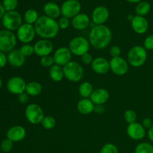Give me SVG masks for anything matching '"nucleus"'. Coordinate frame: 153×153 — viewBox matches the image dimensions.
Returning <instances> with one entry per match:
<instances>
[{"label":"nucleus","instance_id":"f257e3e1","mask_svg":"<svg viewBox=\"0 0 153 153\" xmlns=\"http://www.w3.org/2000/svg\"><path fill=\"white\" fill-rule=\"evenodd\" d=\"M112 32L105 25H94L89 33L88 40L91 46L97 49H104L112 40Z\"/></svg>","mask_w":153,"mask_h":153},{"label":"nucleus","instance_id":"f03ea898","mask_svg":"<svg viewBox=\"0 0 153 153\" xmlns=\"http://www.w3.org/2000/svg\"><path fill=\"white\" fill-rule=\"evenodd\" d=\"M34 26L35 28L36 34L42 39L47 40H51L56 37L60 30L58 21L46 15L40 16Z\"/></svg>","mask_w":153,"mask_h":153},{"label":"nucleus","instance_id":"7ed1b4c3","mask_svg":"<svg viewBox=\"0 0 153 153\" xmlns=\"http://www.w3.org/2000/svg\"><path fill=\"white\" fill-rule=\"evenodd\" d=\"M147 59V50L142 46H134L128 50L127 54V61L131 67H142Z\"/></svg>","mask_w":153,"mask_h":153},{"label":"nucleus","instance_id":"20e7f679","mask_svg":"<svg viewBox=\"0 0 153 153\" xmlns=\"http://www.w3.org/2000/svg\"><path fill=\"white\" fill-rule=\"evenodd\" d=\"M64 77L71 82H79L84 76V68L77 61H71L63 67Z\"/></svg>","mask_w":153,"mask_h":153},{"label":"nucleus","instance_id":"39448f33","mask_svg":"<svg viewBox=\"0 0 153 153\" xmlns=\"http://www.w3.org/2000/svg\"><path fill=\"white\" fill-rule=\"evenodd\" d=\"M90 46H91V44H90L89 40L81 36L73 37L68 45V48L71 53L76 56L80 57L89 52Z\"/></svg>","mask_w":153,"mask_h":153},{"label":"nucleus","instance_id":"423d86ee","mask_svg":"<svg viewBox=\"0 0 153 153\" xmlns=\"http://www.w3.org/2000/svg\"><path fill=\"white\" fill-rule=\"evenodd\" d=\"M1 22L6 30L16 31L22 24V16L16 10L7 11L1 19Z\"/></svg>","mask_w":153,"mask_h":153},{"label":"nucleus","instance_id":"0eeeda50","mask_svg":"<svg viewBox=\"0 0 153 153\" xmlns=\"http://www.w3.org/2000/svg\"><path fill=\"white\" fill-rule=\"evenodd\" d=\"M16 35L13 31L8 30H1L0 31V51L8 53L14 49L16 45Z\"/></svg>","mask_w":153,"mask_h":153},{"label":"nucleus","instance_id":"6e6552de","mask_svg":"<svg viewBox=\"0 0 153 153\" xmlns=\"http://www.w3.org/2000/svg\"><path fill=\"white\" fill-rule=\"evenodd\" d=\"M25 116L28 122L37 125L41 123L45 114L43 108L36 103L28 105L25 109Z\"/></svg>","mask_w":153,"mask_h":153},{"label":"nucleus","instance_id":"1a4fd4ad","mask_svg":"<svg viewBox=\"0 0 153 153\" xmlns=\"http://www.w3.org/2000/svg\"><path fill=\"white\" fill-rule=\"evenodd\" d=\"M16 38L21 43H30L35 38L36 31L34 25H30L28 23H22L21 26L16 30Z\"/></svg>","mask_w":153,"mask_h":153},{"label":"nucleus","instance_id":"9d476101","mask_svg":"<svg viewBox=\"0 0 153 153\" xmlns=\"http://www.w3.org/2000/svg\"><path fill=\"white\" fill-rule=\"evenodd\" d=\"M82 5L78 0H66L61 6V15L63 16L72 19L80 13Z\"/></svg>","mask_w":153,"mask_h":153},{"label":"nucleus","instance_id":"9b49d317","mask_svg":"<svg viewBox=\"0 0 153 153\" xmlns=\"http://www.w3.org/2000/svg\"><path fill=\"white\" fill-rule=\"evenodd\" d=\"M110 62V70L117 76H124L129 69L128 61L122 57L112 58Z\"/></svg>","mask_w":153,"mask_h":153},{"label":"nucleus","instance_id":"f8f14e48","mask_svg":"<svg viewBox=\"0 0 153 153\" xmlns=\"http://www.w3.org/2000/svg\"><path fill=\"white\" fill-rule=\"evenodd\" d=\"M34 54L42 58L47 55H51L53 52L54 44L50 40L40 39L34 43Z\"/></svg>","mask_w":153,"mask_h":153},{"label":"nucleus","instance_id":"ddd939ff","mask_svg":"<svg viewBox=\"0 0 153 153\" xmlns=\"http://www.w3.org/2000/svg\"><path fill=\"white\" fill-rule=\"evenodd\" d=\"M26 84L25 81L20 76H13L7 81V89L10 94L19 95L25 91Z\"/></svg>","mask_w":153,"mask_h":153},{"label":"nucleus","instance_id":"4468645a","mask_svg":"<svg viewBox=\"0 0 153 153\" xmlns=\"http://www.w3.org/2000/svg\"><path fill=\"white\" fill-rule=\"evenodd\" d=\"M110 13L107 7L104 5H99L94 9L92 12V22L94 25H105L108 19Z\"/></svg>","mask_w":153,"mask_h":153},{"label":"nucleus","instance_id":"2eb2a0df","mask_svg":"<svg viewBox=\"0 0 153 153\" xmlns=\"http://www.w3.org/2000/svg\"><path fill=\"white\" fill-rule=\"evenodd\" d=\"M72 55L73 54L71 53L68 47L61 46V47L58 48L55 50L53 55L55 64L64 67L71 61Z\"/></svg>","mask_w":153,"mask_h":153},{"label":"nucleus","instance_id":"dca6fc26","mask_svg":"<svg viewBox=\"0 0 153 153\" xmlns=\"http://www.w3.org/2000/svg\"><path fill=\"white\" fill-rule=\"evenodd\" d=\"M127 135L134 140H140L146 135V128L141 123H134L128 124L126 128Z\"/></svg>","mask_w":153,"mask_h":153},{"label":"nucleus","instance_id":"f3484780","mask_svg":"<svg viewBox=\"0 0 153 153\" xmlns=\"http://www.w3.org/2000/svg\"><path fill=\"white\" fill-rule=\"evenodd\" d=\"M91 68L94 73L100 75H104L110 70V62L103 57L94 58L91 64Z\"/></svg>","mask_w":153,"mask_h":153},{"label":"nucleus","instance_id":"a211bd4d","mask_svg":"<svg viewBox=\"0 0 153 153\" xmlns=\"http://www.w3.org/2000/svg\"><path fill=\"white\" fill-rule=\"evenodd\" d=\"M26 136V130L22 126H13L6 132V137L12 142H19Z\"/></svg>","mask_w":153,"mask_h":153},{"label":"nucleus","instance_id":"6ab92c4d","mask_svg":"<svg viewBox=\"0 0 153 153\" xmlns=\"http://www.w3.org/2000/svg\"><path fill=\"white\" fill-rule=\"evenodd\" d=\"M132 29L138 34H143L149 28V22L144 16L135 15L131 22Z\"/></svg>","mask_w":153,"mask_h":153},{"label":"nucleus","instance_id":"aec40b11","mask_svg":"<svg viewBox=\"0 0 153 153\" xmlns=\"http://www.w3.org/2000/svg\"><path fill=\"white\" fill-rule=\"evenodd\" d=\"M91 24V19L88 14L85 13H80L71 19V25L76 30H85L89 27Z\"/></svg>","mask_w":153,"mask_h":153},{"label":"nucleus","instance_id":"412c9836","mask_svg":"<svg viewBox=\"0 0 153 153\" xmlns=\"http://www.w3.org/2000/svg\"><path fill=\"white\" fill-rule=\"evenodd\" d=\"M108 91L105 88H97L91 94L90 100L93 102L94 105H103L105 104L109 100Z\"/></svg>","mask_w":153,"mask_h":153},{"label":"nucleus","instance_id":"4be33fe9","mask_svg":"<svg viewBox=\"0 0 153 153\" xmlns=\"http://www.w3.org/2000/svg\"><path fill=\"white\" fill-rule=\"evenodd\" d=\"M7 63L14 67H20L25 62V57L21 53L19 49H14L7 54Z\"/></svg>","mask_w":153,"mask_h":153},{"label":"nucleus","instance_id":"5701e85b","mask_svg":"<svg viewBox=\"0 0 153 153\" xmlns=\"http://www.w3.org/2000/svg\"><path fill=\"white\" fill-rule=\"evenodd\" d=\"M43 11L46 16L56 19L61 15V7L54 1L46 2L43 6Z\"/></svg>","mask_w":153,"mask_h":153},{"label":"nucleus","instance_id":"b1692460","mask_svg":"<svg viewBox=\"0 0 153 153\" xmlns=\"http://www.w3.org/2000/svg\"><path fill=\"white\" fill-rule=\"evenodd\" d=\"M95 105L90 98H82L77 104V110L81 114L88 115L94 111Z\"/></svg>","mask_w":153,"mask_h":153},{"label":"nucleus","instance_id":"393cba45","mask_svg":"<svg viewBox=\"0 0 153 153\" xmlns=\"http://www.w3.org/2000/svg\"><path fill=\"white\" fill-rule=\"evenodd\" d=\"M49 77L53 82H60L64 79V73L63 70V67H61L57 64H54L52 67L49 68Z\"/></svg>","mask_w":153,"mask_h":153},{"label":"nucleus","instance_id":"a878e982","mask_svg":"<svg viewBox=\"0 0 153 153\" xmlns=\"http://www.w3.org/2000/svg\"><path fill=\"white\" fill-rule=\"evenodd\" d=\"M42 91H43V86L40 82L32 81V82H30L26 84L25 92L30 97H37L41 94Z\"/></svg>","mask_w":153,"mask_h":153},{"label":"nucleus","instance_id":"bb28decb","mask_svg":"<svg viewBox=\"0 0 153 153\" xmlns=\"http://www.w3.org/2000/svg\"><path fill=\"white\" fill-rule=\"evenodd\" d=\"M94 91V86L89 82H82L79 87V93L82 98H90Z\"/></svg>","mask_w":153,"mask_h":153},{"label":"nucleus","instance_id":"cd10ccee","mask_svg":"<svg viewBox=\"0 0 153 153\" xmlns=\"http://www.w3.org/2000/svg\"><path fill=\"white\" fill-rule=\"evenodd\" d=\"M39 17L40 16H39L38 12L33 8H30L25 10L23 15V19L25 21V23L30 24V25H34Z\"/></svg>","mask_w":153,"mask_h":153},{"label":"nucleus","instance_id":"c85d7f7f","mask_svg":"<svg viewBox=\"0 0 153 153\" xmlns=\"http://www.w3.org/2000/svg\"><path fill=\"white\" fill-rule=\"evenodd\" d=\"M151 10V4L150 3L146 1H141L137 3V6L134 9L136 15L137 16H144L149 13Z\"/></svg>","mask_w":153,"mask_h":153},{"label":"nucleus","instance_id":"c756f323","mask_svg":"<svg viewBox=\"0 0 153 153\" xmlns=\"http://www.w3.org/2000/svg\"><path fill=\"white\" fill-rule=\"evenodd\" d=\"M134 153H153V145L147 142H143L137 145Z\"/></svg>","mask_w":153,"mask_h":153},{"label":"nucleus","instance_id":"7c9ffc66","mask_svg":"<svg viewBox=\"0 0 153 153\" xmlns=\"http://www.w3.org/2000/svg\"><path fill=\"white\" fill-rule=\"evenodd\" d=\"M41 125L45 129H52L56 126V120L52 116H45L42 120Z\"/></svg>","mask_w":153,"mask_h":153},{"label":"nucleus","instance_id":"2f4dec72","mask_svg":"<svg viewBox=\"0 0 153 153\" xmlns=\"http://www.w3.org/2000/svg\"><path fill=\"white\" fill-rule=\"evenodd\" d=\"M137 114L132 109H128L124 113V119L128 124L134 123L137 120Z\"/></svg>","mask_w":153,"mask_h":153},{"label":"nucleus","instance_id":"473e14b6","mask_svg":"<svg viewBox=\"0 0 153 153\" xmlns=\"http://www.w3.org/2000/svg\"><path fill=\"white\" fill-rule=\"evenodd\" d=\"M19 51L25 58L31 56L33 54H34V46H32L30 43H25V44L22 45L20 49H19Z\"/></svg>","mask_w":153,"mask_h":153},{"label":"nucleus","instance_id":"72a5a7b5","mask_svg":"<svg viewBox=\"0 0 153 153\" xmlns=\"http://www.w3.org/2000/svg\"><path fill=\"white\" fill-rule=\"evenodd\" d=\"M2 5L6 12L15 10L18 5V0H3Z\"/></svg>","mask_w":153,"mask_h":153},{"label":"nucleus","instance_id":"f704fd0d","mask_svg":"<svg viewBox=\"0 0 153 153\" xmlns=\"http://www.w3.org/2000/svg\"><path fill=\"white\" fill-rule=\"evenodd\" d=\"M100 153H119V149L116 145L108 143L101 148Z\"/></svg>","mask_w":153,"mask_h":153},{"label":"nucleus","instance_id":"c9c22d12","mask_svg":"<svg viewBox=\"0 0 153 153\" xmlns=\"http://www.w3.org/2000/svg\"><path fill=\"white\" fill-rule=\"evenodd\" d=\"M13 146V142L10 140L9 139L6 138L3 140L0 143V149L3 152L7 153L12 150Z\"/></svg>","mask_w":153,"mask_h":153},{"label":"nucleus","instance_id":"e433bc0d","mask_svg":"<svg viewBox=\"0 0 153 153\" xmlns=\"http://www.w3.org/2000/svg\"><path fill=\"white\" fill-rule=\"evenodd\" d=\"M40 64L42 67H46V68H50L51 67L55 64L53 56L52 55H47V56L42 57L40 59Z\"/></svg>","mask_w":153,"mask_h":153},{"label":"nucleus","instance_id":"4c0bfd02","mask_svg":"<svg viewBox=\"0 0 153 153\" xmlns=\"http://www.w3.org/2000/svg\"><path fill=\"white\" fill-rule=\"evenodd\" d=\"M58 26H59L60 29L65 30L70 27L71 25V20L69 18L65 17V16H61L58 20Z\"/></svg>","mask_w":153,"mask_h":153},{"label":"nucleus","instance_id":"58836bf2","mask_svg":"<svg viewBox=\"0 0 153 153\" xmlns=\"http://www.w3.org/2000/svg\"><path fill=\"white\" fill-rule=\"evenodd\" d=\"M143 47L146 50H153V34L147 36L143 41Z\"/></svg>","mask_w":153,"mask_h":153},{"label":"nucleus","instance_id":"ea45409f","mask_svg":"<svg viewBox=\"0 0 153 153\" xmlns=\"http://www.w3.org/2000/svg\"><path fill=\"white\" fill-rule=\"evenodd\" d=\"M109 53H110L111 56L112 58H117V57H120L121 55V49L119 46L117 45H114V46H111L109 50Z\"/></svg>","mask_w":153,"mask_h":153},{"label":"nucleus","instance_id":"a19ab883","mask_svg":"<svg viewBox=\"0 0 153 153\" xmlns=\"http://www.w3.org/2000/svg\"><path fill=\"white\" fill-rule=\"evenodd\" d=\"M81 59H82V62L84 64H85V65H89V64L91 65L94 58L91 53L88 52V53L82 55V56L81 57Z\"/></svg>","mask_w":153,"mask_h":153},{"label":"nucleus","instance_id":"79ce46f5","mask_svg":"<svg viewBox=\"0 0 153 153\" xmlns=\"http://www.w3.org/2000/svg\"><path fill=\"white\" fill-rule=\"evenodd\" d=\"M29 97L30 96L25 91L18 95V100L21 104H26L29 100Z\"/></svg>","mask_w":153,"mask_h":153},{"label":"nucleus","instance_id":"37998d69","mask_svg":"<svg viewBox=\"0 0 153 153\" xmlns=\"http://www.w3.org/2000/svg\"><path fill=\"white\" fill-rule=\"evenodd\" d=\"M7 63V56L5 53L0 51V68L5 67Z\"/></svg>","mask_w":153,"mask_h":153},{"label":"nucleus","instance_id":"c03bdc74","mask_svg":"<svg viewBox=\"0 0 153 153\" xmlns=\"http://www.w3.org/2000/svg\"><path fill=\"white\" fill-rule=\"evenodd\" d=\"M105 111V108L103 105H96L94 107V112L97 114H101Z\"/></svg>","mask_w":153,"mask_h":153},{"label":"nucleus","instance_id":"a18cd8bd","mask_svg":"<svg viewBox=\"0 0 153 153\" xmlns=\"http://www.w3.org/2000/svg\"><path fill=\"white\" fill-rule=\"evenodd\" d=\"M142 125H143V126L145 128H148L149 129V128H150L153 126L152 120L150 118H145L143 120V122H142Z\"/></svg>","mask_w":153,"mask_h":153},{"label":"nucleus","instance_id":"49530a36","mask_svg":"<svg viewBox=\"0 0 153 153\" xmlns=\"http://www.w3.org/2000/svg\"><path fill=\"white\" fill-rule=\"evenodd\" d=\"M147 136L148 137H149V140H150V141L153 142V126L150 128H149V130H148Z\"/></svg>","mask_w":153,"mask_h":153},{"label":"nucleus","instance_id":"de8ad7c7","mask_svg":"<svg viewBox=\"0 0 153 153\" xmlns=\"http://www.w3.org/2000/svg\"><path fill=\"white\" fill-rule=\"evenodd\" d=\"M6 11L5 10H4V7H3V5L1 4H0V19H1L3 18V16H4V15L5 14Z\"/></svg>","mask_w":153,"mask_h":153},{"label":"nucleus","instance_id":"09e8293b","mask_svg":"<svg viewBox=\"0 0 153 153\" xmlns=\"http://www.w3.org/2000/svg\"><path fill=\"white\" fill-rule=\"evenodd\" d=\"M129 3H132V4H134V3H139L140 1H141L142 0H126Z\"/></svg>","mask_w":153,"mask_h":153},{"label":"nucleus","instance_id":"8fccbe9b","mask_svg":"<svg viewBox=\"0 0 153 153\" xmlns=\"http://www.w3.org/2000/svg\"><path fill=\"white\" fill-rule=\"evenodd\" d=\"M133 18H134V16H133V15H131V14H129L128 16V20L130 21V22H131V20L133 19Z\"/></svg>","mask_w":153,"mask_h":153},{"label":"nucleus","instance_id":"3c124183","mask_svg":"<svg viewBox=\"0 0 153 153\" xmlns=\"http://www.w3.org/2000/svg\"><path fill=\"white\" fill-rule=\"evenodd\" d=\"M1 87H2V79L0 77V89H1Z\"/></svg>","mask_w":153,"mask_h":153},{"label":"nucleus","instance_id":"603ef678","mask_svg":"<svg viewBox=\"0 0 153 153\" xmlns=\"http://www.w3.org/2000/svg\"><path fill=\"white\" fill-rule=\"evenodd\" d=\"M53 1H58V0H53Z\"/></svg>","mask_w":153,"mask_h":153}]
</instances>
